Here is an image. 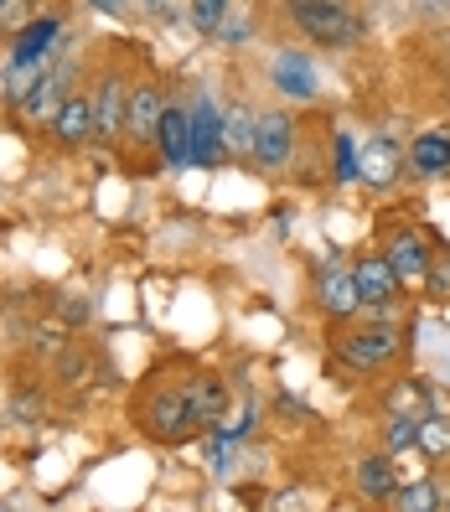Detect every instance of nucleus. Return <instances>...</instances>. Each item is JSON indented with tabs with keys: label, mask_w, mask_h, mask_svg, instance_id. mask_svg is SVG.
<instances>
[{
	"label": "nucleus",
	"mask_w": 450,
	"mask_h": 512,
	"mask_svg": "<svg viewBox=\"0 0 450 512\" xmlns=\"http://www.w3.org/2000/svg\"><path fill=\"white\" fill-rule=\"evenodd\" d=\"M404 326H342L337 337H332V357L342 368L352 373H363V378H378L388 368H399V357H404Z\"/></svg>",
	"instance_id": "obj_1"
},
{
	"label": "nucleus",
	"mask_w": 450,
	"mask_h": 512,
	"mask_svg": "<svg viewBox=\"0 0 450 512\" xmlns=\"http://www.w3.org/2000/svg\"><path fill=\"white\" fill-rule=\"evenodd\" d=\"M285 16L306 32L316 47H352L368 37V21L363 11H347V6H326V0H290Z\"/></svg>",
	"instance_id": "obj_2"
},
{
	"label": "nucleus",
	"mask_w": 450,
	"mask_h": 512,
	"mask_svg": "<svg viewBox=\"0 0 450 512\" xmlns=\"http://www.w3.org/2000/svg\"><path fill=\"white\" fill-rule=\"evenodd\" d=\"M135 419L150 440L161 445H182L192 440V419H187V388H171V383H150L140 404H135Z\"/></svg>",
	"instance_id": "obj_3"
},
{
	"label": "nucleus",
	"mask_w": 450,
	"mask_h": 512,
	"mask_svg": "<svg viewBox=\"0 0 450 512\" xmlns=\"http://www.w3.org/2000/svg\"><path fill=\"white\" fill-rule=\"evenodd\" d=\"M73 73H78L73 52H68V47L52 52V57H47V73H42V83L32 88V99L21 104V114L32 119V125H47V130H52V119L63 114V104L73 99Z\"/></svg>",
	"instance_id": "obj_4"
},
{
	"label": "nucleus",
	"mask_w": 450,
	"mask_h": 512,
	"mask_svg": "<svg viewBox=\"0 0 450 512\" xmlns=\"http://www.w3.org/2000/svg\"><path fill=\"white\" fill-rule=\"evenodd\" d=\"M383 264L394 269V280H399V285H425V280H430V269H435V254H430L425 228L399 223L394 233L383 238Z\"/></svg>",
	"instance_id": "obj_5"
},
{
	"label": "nucleus",
	"mask_w": 450,
	"mask_h": 512,
	"mask_svg": "<svg viewBox=\"0 0 450 512\" xmlns=\"http://www.w3.org/2000/svg\"><path fill=\"white\" fill-rule=\"evenodd\" d=\"M88 99H94V145H109L125 135V104H130V83L119 68H104L99 83L88 88Z\"/></svg>",
	"instance_id": "obj_6"
},
{
	"label": "nucleus",
	"mask_w": 450,
	"mask_h": 512,
	"mask_svg": "<svg viewBox=\"0 0 450 512\" xmlns=\"http://www.w3.org/2000/svg\"><path fill=\"white\" fill-rule=\"evenodd\" d=\"M295 156V114L290 109H264L254 130V166L259 171H285Z\"/></svg>",
	"instance_id": "obj_7"
},
{
	"label": "nucleus",
	"mask_w": 450,
	"mask_h": 512,
	"mask_svg": "<svg viewBox=\"0 0 450 512\" xmlns=\"http://www.w3.org/2000/svg\"><path fill=\"white\" fill-rule=\"evenodd\" d=\"M228 404H233V394H228V383L218 378V373H197L192 383H187V419H192V435H213L223 419H228Z\"/></svg>",
	"instance_id": "obj_8"
},
{
	"label": "nucleus",
	"mask_w": 450,
	"mask_h": 512,
	"mask_svg": "<svg viewBox=\"0 0 450 512\" xmlns=\"http://www.w3.org/2000/svg\"><path fill=\"white\" fill-rule=\"evenodd\" d=\"M161 119H166V94H161V83H130V104H125V140L135 145H150L161 135Z\"/></svg>",
	"instance_id": "obj_9"
},
{
	"label": "nucleus",
	"mask_w": 450,
	"mask_h": 512,
	"mask_svg": "<svg viewBox=\"0 0 450 512\" xmlns=\"http://www.w3.org/2000/svg\"><path fill=\"white\" fill-rule=\"evenodd\" d=\"M316 306L321 316L332 321V326H347L363 316V300H357V285H352V269L332 259V269H321V280H316Z\"/></svg>",
	"instance_id": "obj_10"
},
{
	"label": "nucleus",
	"mask_w": 450,
	"mask_h": 512,
	"mask_svg": "<svg viewBox=\"0 0 450 512\" xmlns=\"http://www.w3.org/2000/svg\"><path fill=\"white\" fill-rule=\"evenodd\" d=\"M404 176V150L388 135H368L357 145V182H368L373 192H388Z\"/></svg>",
	"instance_id": "obj_11"
},
{
	"label": "nucleus",
	"mask_w": 450,
	"mask_h": 512,
	"mask_svg": "<svg viewBox=\"0 0 450 512\" xmlns=\"http://www.w3.org/2000/svg\"><path fill=\"white\" fill-rule=\"evenodd\" d=\"M228 156L223 150V109L213 99H197L192 104V166H218Z\"/></svg>",
	"instance_id": "obj_12"
},
{
	"label": "nucleus",
	"mask_w": 450,
	"mask_h": 512,
	"mask_svg": "<svg viewBox=\"0 0 450 512\" xmlns=\"http://www.w3.org/2000/svg\"><path fill=\"white\" fill-rule=\"evenodd\" d=\"M352 285H357V300L363 306H394L399 300V280H394V269L383 264V254H363V259H352Z\"/></svg>",
	"instance_id": "obj_13"
},
{
	"label": "nucleus",
	"mask_w": 450,
	"mask_h": 512,
	"mask_svg": "<svg viewBox=\"0 0 450 512\" xmlns=\"http://www.w3.org/2000/svg\"><path fill=\"white\" fill-rule=\"evenodd\" d=\"M269 78H275V88H280L285 99H316V88H321L311 52H295V47H290V52H275Z\"/></svg>",
	"instance_id": "obj_14"
},
{
	"label": "nucleus",
	"mask_w": 450,
	"mask_h": 512,
	"mask_svg": "<svg viewBox=\"0 0 450 512\" xmlns=\"http://www.w3.org/2000/svg\"><path fill=\"white\" fill-rule=\"evenodd\" d=\"M52 140L63 150L94 145V99H88V88H73V99L63 104V114L52 119Z\"/></svg>",
	"instance_id": "obj_15"
},
{
	"label": "nucleus",
	"mask_w": 450,
	"mask_h": 512,
	"mask_svg": "<svg viewBox=\"0 0 450 512\" xmlns=\"http://www.w3.org/2000/svg\"><path fill=\"white\" fill-rule=\"evenodd\" d=\"M378 404H383L388 419H430L435 414V388L425 378H399V383L383 388Z\"/></svg>",
	"instance_id": "obj_16"
},
{
	"label": "nucleus",
	"mask_w": 450,
	"mask_h": 512,
	"mask_svg": "<svg viewBox=\"0 0 450 512\" xmlns=\"http://www.w3.org/2000/svg\"><path fill=\"white\" fill-rule=\"evenodd\" d=\"M404 166L414 176H450V130H425V135H414L409 150H404Z\"/></svg>",
	"instance_id": "obj_17"
},
{
	"label": "nucleus",
	"mask_w": 450,
	"mask_h": 512,
	"mask_svg": "<svg viewBox=\"0 0 450 512\" xmlns=\"http://www.w3.org/2000/svg\"><path fill=\"white\" fill-rule=\"evenodd\" d=\"M57 37H63V16H57V11H42L37 21H26V32L16 37L11 63H47Z\"/></svg>",
	"instance_id": "obj_18"
},
{
	"label": "nucleus",
	"mask_w": 450,
	"mask_h": 512,
	"mask_svg": "<svg viewBox=\"0 0 450 512\" xmlns=\"http://www.w3.org/2000/svg\"><path fill=\"white\" fill-rule=\"evenodd\" d=\"M352 476H357V492L368 502H394V492H399V466H394V456H383V450L357 461Z\"/></svg>",
	"instance_id": "obj_19"
},
{
	"label": "nucleus",
	"mask_w": 450,
	"mask_h": 512,
	"mask_svg": "<svg viewBox=\"0 0 450 512\" xmlns=\"http://www.w3.org/2000/svg\"><path fill=\"white\" fill-rule=\"evenodd\" d=\"M161 161L166 166H192V114L187 109H176V104H166V119H161Z\"/></svg>",
	"instance_id": "obj_20"
},
{
	"label": "nucleus",
	"mask_w": 450,
	"mask_h": 512,
	"mask_svg": "<svg viewBox=\"0 0 450 512\" xmlns=\"http://www.w3.org/2000/svg\"><path fill=\"white\" fill-rule=\"evenodd\" d=\"M254 130H259V114L249 104H233L223 114V150L228 156H254Z\"/></svg>",
	"instance_id": "obj_21"
},
{
	"label": "nucleus",
	"mask_w": 450,
	"mask_h": 512,
	"mask_svg": "<svg viewBox=\"0 0 450 512\" xmlns=\"http://www.w3.org/2000/svg\"><path fill=\"white\" fill-rule=\"evenodd\" d=\"M440 507H445V497H440V487L430 476L404 481V487L394 492V502H388V512H440Z\"/></svg>",
	"instance_id": "obj_22"
},
{
	"label": "nucleus",
	"mask_w": 450,
	"mask_h": 512,
	"mask_svg": "<svg viewBox=\"0 0 450 512\" xmlns=\"http://www.w3.org/2000/svg\"><path fill=\"white\" fill-rule=\"evenodd\" d=\"M414 450L425 461H445L450 456V414H430V419H419V440Z\"/></svg>",
	"instance_id": "obj_23"
},
{
	"label": "nucleus",
	"mask_w": 450,
	"mask_h": 512,
	"mask_svg": "<svg viewBox=\"0 0 450 512\" xmlns=\"http://www.w3.org/2000/svg\"><path fill=\"white\" fill-rule=\"evenodd\" d=\"M42 73H47V63H6V99L21 109L32 99V88L42 83Z\"/></svg>",
	"instance_id": "obj_24"
},
{
	"label": "nucleus",
	"mask_w": 450,
	"mask_h": 512,
	"mask_svg": "<svg viewBox=\"0 0 450 512\" xmlns=\"http://www.w3.org/2000/svg\"><path fill=\"white\" fill-rule=\"evenodd\" d=\"M414 440H419V419H388V430H383V456L414 450Z\"/></svg>",
	"instance_id": "obj_25"
},
{
	"label": "nucleus",
	"mask_w": 450,
	"mask_h": 512,
	"mask_svg": "<svg viewBox=\"0 0 450 512\" xmlns=\"http://www.w3.org/2000/svg\"><path fill=\"white\" fill-rule=\"evenodd\" d=\"M218 42H223V47H244V42H254V16L228 6V21L218 26Z\"/></svg>",
	"instance_id": "obj_26"
},
{
	"label": "nucleus",
	"mask_w": 450,
	"mask_h": 512,
	"mask_svg": "<svg viewBox=\"0 0 450 512\" xmlns=\"http://www.w3.org/2000/svg\"><path fill=\"white\" fill-rule=\"evenodd\" d=\"M187 16H192V26H197V32L218 37V26L228 21V6H223V0H197V6H187Z\"/></svg>",
	"instance_id": "obj_27"
},
{
	"label": "nucleus",
	"mask_w": 450,
	"mask_h": 512,
	"mask_svg": "<svg viewBox=\"0 0 450 512\" xmlns=\"http://www.w3.org/2000/svg\"><path fill=\"white\" fill-rule=\"evenodd\" d=\"M88 368H94V357H88L83 347H68L63 357H57V378H63L68 388H73V383H83V378H88Z\"/></svg>",
	"instance_id": "obj_28"
},
{
	"label": "nucleus",
	"mask_w": 450,
	"mask_h": 512,
	"mask_svg": "<svg viewBox=\"0 0 450 512\" xmlns=\"http://www.w3.org/2000/svg\"><path fill=\"white\" fill-rule=\"evenodd\" d=\"M32 342L47 347V357H63V352H68V331L57 326V321H42V326L32 331Z\"/></svg>",
	"instance_id": "obj_29"
},
{
	"label": "nucleus",
	"mask_w": 450,
	"mask_h": 512,
	"mask_svg": "<svg viewBox=\"0 0 450 512\" xmlns=\"http://www.w3.org/2000/svg\"><path fill=\"white\" fill-rule=\"evenodd\" d=\"M337 182H357V140L337 135Z\"/></svg>",
	"instance_id": "obj_30"
},
{
	"label": "nucleus",
	"mask_w": 450,
	"mask_h": 512,
	"mask_svg": "<svg viewBox=\"0 0 450 512\" xmlns=\"http://www.w3.org/2000/svg\"><path fill=\"white\" fill-rule=\"evenodd\" d=\"M440 300H450V259H435V269H430V280H425Z\"/></svg>",
	"instance_id": "obj_31"
},
{
	"label": "nucleus",
	"mask_w": 450,
	"mask_h": 512,
	"mask_svg": "<svg viewBox=\"0 0 450 512\" xmlns=\"http://www.w3.org/2000/svg\"><path fill=\"white\" fill-rule=\"evenodd\" d=\"M6 6H11V0H0V21H6Z\"/></svg>",
	"instance_id": "obj_32"
},
{
	"label": "nucleus",
	"mask_w": 450,
	"mask_h": 512,
	"mask_svg": "<svg viewBox=\"0 0 450 512\" xmlns=\"http://www.w3.org/2000/svg\"><path fill=\"white\" fill-rule=\"evenodd\" d=\"M440 512H450V502H445V507H440Z\"/></svg>",
	"instance_id": "obj_33"
}]
</instances>
